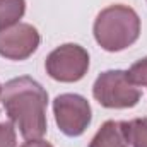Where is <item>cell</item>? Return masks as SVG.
<instances>
[{
    "label": "cell",
    "mask_w": 147,
    "mask_h": 147,
    "mask_svg": "<svg viewBox=\"0 0 147 147\" xmlns=\"http://www.w3.org/2000/svg\"><path fill=\"white\" fill-rule=\"evenodd\" d=\"M0 101L26 140H38L46 134L48 94L34 79L24 75L5 82L0 91Z\"/></svg>",
    "instance_id": "obj_1"
},
{
    "label": "cell",
    "mask_w": 147,
    "mask_h": 147,
    "mask_svg": "<svg viewBox=\"0 0 147 147\" xmlns=\"http://www.w3.org/2000/svg\"><path fill=\"white\" fill-rule=\"evenodd\" d=\"M140 34V19L127 5H111L101 10L94 22V38L106 51H121Z\"/></svg>",
    "instance_id": "obj_2"
},
{
    "label": "cell",
    "mask_w": 147,
    "mask_h": 147,
    "mask_svg": "<svg viewBox=\"0 0 147 147\" xmlns=\"http://www.w3.org/2000/svg\"><path fill=\"white\" fill-rule=\"evenodd\" d=\"M92 94L105 108H132L140 101V89L125 70L103 72L94 82Z\"/></svg>",
    "instance_id": "obj_3"
},
{
    "label": "cell",
    "mask_w": 147,
    "mask_h": 147,
    "mask_svg": "<svg viewBox=\"0 0 147 147\" xmlns=\"http://www.w3.org/2000/svg\"><path fill=\"white\" fill-rule=\"evenodd\" d=\"M46 72L51 79L60 82H77L89 69L87 51L74 43H67L53 50L45 62Z\"/></svg>",
    "instance_id": "obj_4"
},
{
    "label": "cell",
    "mask_w": 147,
    "mask_h": 147,
    "mask_svg": "<svg viewBox=\"0 0 147 147\" xmlns=\"http://www.w3.org/2000/svg\"><path fill=\"white\" fill-rule=\"evenodd\" d=\"M53 111L58 128L67 137H79L91 123V106L79 94H60L53 101Z\"/></svg>",
    "instance_id": "obj_5"
},
{
    "label": "cell",
    "mask_w": 147,
    "mask_h": 147,
    "mask_svg": "<svg viewBox=\"0 0 147 147\" xmlns=\"http://www.w3.org/2000/svg\"><path fill=\"white\" fill-rule=\"evenodd\" d=\"M39 46V33L31 24H16L0 31V55L9 60H26Z\"/></svg>",
    "instance_id": "obj_6"
},
{
    "label": "cell",
    "mask_w": 147,
    "mask_h": 147,
    "mask_svg": "<svg viewBox=\"0 0 147 147\" xmlns=\"http://www.w3.org/2000/svg\"><path fill=\"white\" fill-rule=\"evenodd\" d=\"M89 147H128L127 137L121 128V121H106L92 137Z\"/></svg>",
    "instance_id": "obj_7"
},
{
    "label": "cell",
    "mask_w": 147,
    "mask_h": 147,
    "mask_svg": "<svg viewBox=\"0 0 147 147\" xmlns=\"http://www.w3.org/2000/svg\"><path fill=\"white\" fill-rule=\"evenodd\" d=\"M26 12L24 0H0V31L12 28Z\"/></svg>",
    "instance_id": "obj_8"
},
{
    "label": "cell",
    "mask_w": 147,
    "mask_h": 147,
    "mask_svg": "<svg viewBox=\"0 0 147 147\" xmlns=\"http://www.w3.org/2000/svg\"><path fill=\"white\" fill-rule=\"evenodd\" d=\"M121 128L128 144L134 147H147V118L121 121Z\"/></svg>",
    "instance_id": "obj_9"
},
{
    "label": "cell",
    "mask_w": 147,
    "mask_h": 147,
    "mask_svg": "<svg viewBox=\"0 0 147 147\" xmlns=\"http://www.w3.org/2000/svg\"><path fill=\"white\" fill-rule=\"evenodd\" d=\"M128 75H130V79L137 86H146L147 87V57L142 58V60H139V62H135L130 67Z\"/></svg>",
    "instance_id": "obj_10"
},
{
    "label": "cell",
    "mask_w": 147,
    "mask_h": 147,
    "mask_svg": "<svg viewBox=\"0 0 147 147\" xmlns=\"http://www.w3.org/2000/svg\"><path fill=\"white\" fill-rule=\"evenodd\" d=\"M0 147H16V130L9 121L0 123Z\"/></svg>",
    "instance_id": "obj_11"
},
{
    "label": "cell",
    "mask_w": 147,
    "mask_h": 147,
    "mask_svg": "<svg viewBox=\"0 0 147 147\" xmlns=\"http://www.w3.org/2000/svg\"><path fill=\"white\" fill-rule=\"evenodd\" d=\"M22 147H53V146L48 144V142H45V140H41V139H38V140H29V142H26Z\"/></svg>",
    "instance_id": "obj_12"
},
{
    "label": "cell",
    "mask_w": 147,
    "mask_h": 147,
    "mask_svg": "<svg viewBox=\"0 0 147 147\" xmlns=\"http://www.w3.org/2000/svg\"><path fill=\"white\" fill-rule=\"evenodd\" d=\"M0 91H2V86H0Z\"/></svg>",
    "instance_id": "obj_13"
}]
</instances>
